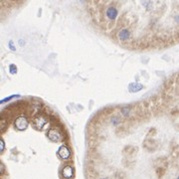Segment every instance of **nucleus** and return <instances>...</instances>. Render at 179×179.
Instances as JSON below:
<instances>
[]
</instances>
